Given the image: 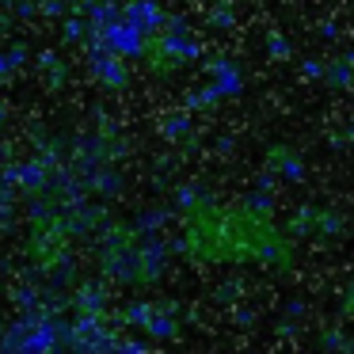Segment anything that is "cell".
Here are the masks:
<instances>
[{
	"label": "cell",
	"instance_id": "4",
	"mask_svg": "<svg viewBox=\"0 0 354 354\" xmlns=\"http://www.w3.org/2000/svg\"><path fill=\"white\" fill-rule=\"evenodd\" d=\"M214 95L217 100H229V95H240V88H244V80H240V69L232 62H217L214 65Z\"/></svg>",
	"mask_w": 354,
	"mask_h": 354
},
{
	"label": "cell",
	"instance_id": "6",
	"mask_svg": "<svg viewBox=\"0 0 354 354\" xmlns=\"http://www.w3.org/2000/svg\"><path fill=\"white\" fill-rule=\"evenodd\" d=\"M320 73H324V69H320L316 62H305V77H320Z\"/></svg>",
	"mask_w": 354,
	"mask_h": 354
},
{
	"label": "cell",
	"instance_id": "1",
	"mask_svg": "<svg viewBox=\"0 0 354 354\" xmlns=\"http://www.w3.org/2000/svg\"><path fill=\"white\" fill-rule=\"evenodd\" d=\"M65 343H69V324L54 320V316H24L0 339V346H19V351H50V346Z\"/></svg>",
	"mask_w": 354,
	"mask_h": 354
},
{
	"label": "cell",
	"instance_id": "5",
	"mask_svg": "<svg viewBox=\"0 0 354 354\" xmlns=\"http://www.w3.org/2000/svg\"><path fill=\"white\" fill-rule=\"evenodd\" d=\"M270 54H274V57H286V42L274 39V42H270Z\"/></svg>",
	"mask_w": 354,
	"mask_h": 354
},
{
	"label": "cell",
	"instance_id": "2",
	"mask_svg": "<svg viewBox=\"0 0 354 354\" xmlns=\"http://www.w3.org/2000/svg\"><path fill=\"white\" fill-rule=\"evenodd\" d=\"M88 69H92L103 84H115V88L126 84V69L118 65V57L107 54L103 46H95V42H92V50H88Z\"/></svg>",
	"mask_w": 354,
	"mask_h": 354
},
{
	"label": "cell",
	"instance_id": "3",
	"mask_svg": "<svg viewBox=\"0 0 354 354\" xmlns=\"http://www.w3.org/2000/svg\"><path fill=\"white\" fill-rule=\"evenodd\" d=\"M122 16L130 19L133 27H141V31H156V27H164V12H160V4H156V0H130V4H126L122 8Z\"/></svg>",
	"mask_w": 354,
	"mask_h": 354
}]
</instances>
